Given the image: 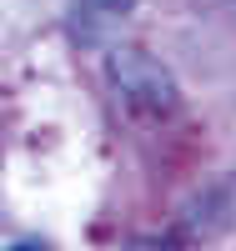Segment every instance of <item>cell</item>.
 Segmentation results:
<instances>
[{
    "label": "cell",
    "mask_w": 236,
    "mask_h": 251,
    "mask_svg": "<svg viewBox=\"0 0 236 251\" xmlns=\"http://www.w3.org/2000/svg\"><path fill=\"white\" fill-rule=\"evenodd\" d=\"M105 71H111V86L116 96L131 106L136 116H176L181 106V91H176V80H171V71L161 66L156 55H146L136 46H116L111 60H105Z\"/></svg>",
    "instance_id": "6da1fadb"
},
{
    "label": "cell",
    "mask_w": 236,
    "mask_h": 251,
    "mask_svg": "<svg viewBox=\"0 0 236 251\" xmlns=\"http://www.w3.org/2000/svg\"><path fill=\"white\" fill-rule=\"evenodd\" d=\"M131 10V0H85L80 15H76V35L80 40H96L101 25H116V20Z\"/></svg>",
    "instance_id": "7a4b0ae2"
},
{
    "label": "cell",
    "mask_w": 236,
    "mask_h": 251,
    "mask_svg": "<svg viewBox=\"0 0 236 251\" xmlns=\"http://www.w3.org/2000/svg\"><path fill=\"white\" fill-rule=\"evenodd\" d=\"M5 251H46V246H35V241H20V246H5Z\"/></svg>",
    "instance_id": "3957f363"
},
{
    "label": "cell",
    "mask_w": 236,
    "mask_h": 251,
    "mask_svg": "<svg viewBox=\"0 0 236 251\" xmlns=\"http://www.w3.org/2000/svg\"><path fill=\"white\" fill-rule=\"evenodd\" d=\"M231 5H236V0H231Z\"/></svg>",
    "instance_id": "277c9868"
}]
</instances>
